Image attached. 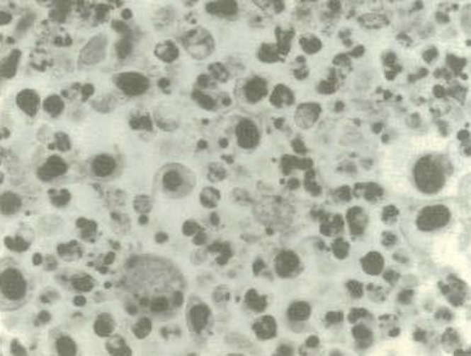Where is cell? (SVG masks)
Wrapping results in <instances>:
<instances>
[{
  "label": "cell",
  "instance_id": "obj_3",
  "mask_svg": "<svg viewBox=\"0 0 471 356\" xmlns=\"http://www.w3.org/2000/svg\"><path fill=\"white\" fill-rule=\"evenodd\" d=\"M115 84L128 96H141L149 88V79L137 72H125L115 77Z\"/></svg>",
  "mask_w": 471,
  "mask_h": 356
},
{
  "label": "cell",
  "instance_id": "obj_1",
  "mask_svg": "<svg viewBox=\"0 0 471 356\" xmlns=\"http://www.w3.org/2000/svg\"><path fill=\"white\" fill-rule=\"evenodd\" d=\"M28 283L21 270L16 266H5L1 271V295L8 303L18 305L27 297Z\"/></svg>",
  "mask_w": 471,
  "mask_h": 356
},
{
  "label": "cell",
  "instance_id": "obj_5",
  "mask_svg": "<svg viewBox=\"0 0 471 356\" xmlns=\"http://www.w3.org/2000/svg\"><path fill=\"white\" fill-rule=\"evenodd\" d=\"M116 160L114 156L109 154H101L93 159L92 163H91V168H92L94 176L98 178H108L114 173L116 170Z\"/></svg>",
  "mask_w": 471,
  "mask_h": 356
},
{
  "label": "cell",
  "instance_id": "obj_2",
  "mask_svg": "<svg viewBox=\"0 0 471 356\" xmlns=\"http://www.w3.org/2000/svg\"><path fill=\"white\" fill-rule=\"evenodd\" d=\"M108 45H109V40L104 33L94 35L82 49L81 55H79L81 62L86 65H94V64L103 62L106 55Z\"/></svg>",
  "mask_w": 471,
  "mask_h": 356
},
{
  "label": "cell",
  "instance_id": "obj_4",
  "mask_svg": "<svg viewBox=\"0 0 471 356\" xmlns=\"http://www.w3.org/2000/svg\"><path fill=\"white\" fill-rule=\"evenodd\" d=\"M161 187L165 193L177 198L185 193L186 188L188 187V180L177 166L169 167L161 176Z\"/></svg>",
  "mask_w": 471,
  "mask_h": 356
}]
</instances>
